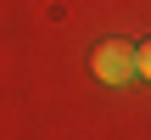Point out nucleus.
Masks as SVG:
<instances>
[{
    "instance_id": "nucleus-1",
    "label": "nucleus",
    "mask_w": 151,
    "mask_h": 140,
    "mask_svg": "<svg viewBox=\"0 0 151 140\" xmlns=\"http://www.w3.org/2000/svg\"><path fill=\"white\" fill-rule=\"evenodd\" d=\"M90 67H95V79H106V84H129V79L140 73V51H129L123 39H106V45H95Z\"/></svg>"
},
{
    "instance_id": "nucleus-2",
    "label": "nucleus",
    "mask_w": 151,
    "mask_h": 140,
    "mask_svg": "<svg viewBox=\"0 0 151 140\" xmlns=\"http://www.w3.org/2000/svg\"><path fill=\"white\" fill-rule=\"evenodd\" d=\"M140 73L151 79V45H140Z\"/></svg>"
}]
</instances>
